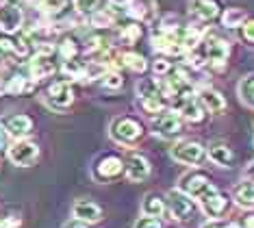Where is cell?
<instances>
[{
	"label": "cell",
	"mask_w": 254,
	"mask_h": 228,
	"mask_svg": "<svg viewBox=\"0 0 254 228\" xmlns=\"http://www.w3.org/2000/svg\"><path fill=\"white\" fill-rule=\"evenodd\" d=\"M143 137V126L139 120L135 118H118L111 122V139L118 142L120 146H135Z\"/></svg>",
	"instance_id": "obj_1"
},
{
	"label": "cell",
	"mask_w": 254,
	"mask_h": 228,
	"mask_svg": "<svg viewBox=\"0 0 254 228\" xmlns=\"http://www.w3.org/2000/svg\"><path fill=\"white\" fill-rule=\"evenodd\" d=\"M170 156L183 165H200L206 159V148L193 139H183L170 148Z\"/></svg>",
	"instance_id": "obj_2"
},
{
	"label": "cell",
	"mask_w": 254,
	"mask_h": 228,
	"mask_svg": "<svg viewBox=\"0 0 254 228\" xmlns=\"http://www.w3.org/2000/svg\"><path fill=\"white\" fill-rule=\"evenodd\" d=\"M7 159L18 167H28L39 159V146L31 139H15L7 148Z\"/></svg>",
	"instance_id": "obj_3"
},
{
	"label": "cell",
	"mask_w": 254,
	"mask_h": 228,
	"mask_svg": "<svg viewBox=\"0 0 254 228\" xmlns=\"http://www.w3.org/2000/svg\"><path fill=\"white\" fill-rule=\"evenodd\" d=\"M44 100L53 111H65L74 102V89L67 80H55L48 85L44 93Z\"/></svg>",
	"instance_id": "obj_4"
},
{
	"label": "cell",
	"mask_w": 254,
	"mask_h": 228,
	"mask_svg": "<svg viewBox=\"0 0 254 228\" xmlns=\"http://www.w3.org/2000/svg\"><path fill=\"white\" fill-rule=\"evenodd\" d=\"M200 207H202V213L209 220H219L230 211V198L224 191H219L217 187H213L211 191H206L200 198Z\"/></svg>",
	"instance_id": "obj_5"
},
{
	"label": "cell",
	"mask_w": 254,
	"mask_h": 228,
	"mask_svg": "<svg viewBox=\"0 0 254 228\" xmlns=\"http://www.w3.org/2000/svg\"><path fill=\"white\" fill-rule=\"evenodd\" d=\"M167 211L174 215V220H191L195 213V200L183 189H172L167 191Z\"/></svg>",
	"instance_id": "obj_6"
},
{
	"label": "cell",
	"mask_w": 254,
	"mask_h": 228,
	"mask_svg": "<svg viewBox=\"0 0 254 228\" xmlns=\"http://www.w3.org/2000/svg\"><path fill=\"white\" fill-rule=\"evenodd\" d=\"M181 131H183V118L176 113V111H161V113L154 115L152 133L157 137L172 139V137L181 135Z\"/></svg>",
	"instance_id": "obj_7"
},
{
	"label": "cell",
	"mask_w": 254,
	"mask_h": 228,
	"mask_svg": "<svg viewBox=\"0 0 254 228\" xmlns=\"http://www.w3.org/2000/svg\"><path fill=\"white\" fill-rule=\"evenodd\" d=\"M200 50L204 52L206 63H211L215 68H224L230 55V44L222 37H206L200 42Z\"/></svg>",
	"instance_id": "obj_8"
},
{
	"label": "cell",
	"mask_w": 254,
	"mask_h": 228,
	"mask_svg": "<svg viewBox=\"0 0 254 228\" xmlns=\"http://www.w3.org/2000/svg\"><path fill=\"white\" fill-rule=\"evenodd\" d=\"M213 187H215V183L211 180L209 174H204V172H189V174H185V176L181 178L178 189H183L185 194H189L193 200H200V198L204 196L206 191H211Z\"/></svg>",
	"instance_id": "obj_9"
},
{
	"label": "cell",
	"mask_w": 254,
	"mask_h": 228,
	"mask_svg": "<svg viewBox=\"0 0 254 228\" xmlns=\"http://www.w3.org/2000/svg\"><path fill=\"white\" fill-rule=\"evenodd\" d=\"M0 126L7 133V137L13 139H24L31 135L33 131V120L26 113H13V115H4L0 118Z\"/></svg>",
	"instance_id": "obj_10"
},
{
	"label": "cell",
	"mask_w": 254,
	"mask_h": 228,
	"mask_svg": "<svg viewBox=\"0 0 254 228\" xmlns=\"http://www.w3.org/2000/svg\"><path fill=\"white\" fill-rule=\"evenodd\" d=\"M124 172L132 183H143V180L150 176L152 167H150V161L143 154H139V152H128V156H126V161H124Z\"/></svg>",
	"instance_id": "obj_11"
},
{
	"label": "cell",
	"mask_w": 254,
	"mask_h": 228,
	"mask_svg": "<svg viewBox=\"0 0 254 228\" xmlns=\"http://www.w3.org/2000/svg\"><path fill=\"white\" fill-rule=\"evenodd\" d=\"M22 22H24V13L18 4L13 2H0V31L13 35L20 31Z\"/></svg>",
	"instance_id": "obj_12"
},
{
	"label": "cell",
	"mask_w": 254,
	"mask_h": 228,
	"mask_svg": "<svg viewBox=\"0 0 254 228\" xmlns=\"http://www.w3.org/2000/svg\"><path fill=\"white\" fill-rule=\"evenodd\" d=\"M124 172V161L118 154H105L96 161L94 165V176L98 180H113Z\"/></svg>",
	"instance_id": "obj_13"
},
{
	"label": "cell",
	"mask_w": 254,
	"mask_h": 228,
	"mask_svg": "<svg viewBox=\"0 0 254 228\" xmlns=\"http://www.w3.org/2000/svg\"><path fill=\"white\" fill-rule=\"evenodd\" d=\"M28 72H31L33 80H42L48 78L57 72V63L53 61V52H35L31 59V66H28Z\"/></svg>",
	"instance_id": "obj_14"
},
{
	"label": "cell",
	"mask_w": 254,
	"mask_h": 228,
	"mask_svg": "<svg viewBox=\"0 0 254 228\" xmlns=\"http://www.w3.org/2000/svg\"><path fill=\"white\" fill-rule=\"evenodd\" d=\"M219 11H222V2L219 0H191V13L202 24L217 20Z\"/></svg>",
	"instance_id": "obj_15"
},
{
	"label": "cell",
	"mask_w": 254,
	"mask_h": 228,
	"mask_svg": "<svg viewBox=\"0 0 254 228\" xmlns=\"http://www.w3.org/2000/svg\"><path fill=\"white\" fill-rule=\"evenodd\" d=\"M195 100L204 107V111H211V113H222V111L226 109V98L219 91L211 89V87H204V89L195 91Z\"/></svg>",
	"instance_id": "obj_16"
},
{
	"label": "cell",
	"mask_w": 254,
	"mask_h": 228,
	"mask_svg": "<svg viewBox=\"0 0 254 228\" xmlns=\"http://www.w3.org/2000/svg\"><path fill=\"white\" fill-rule=\"evenodd\" d=\"M72 213H74V218L85 222V224H96V222L102 220V209L91 200H78L74 204Z\"/></svg>",
	"instance_id": "obj_17"
},
{
	"label": "cell",
	"mask_w": 254,
	"mask_h": 228,
	"mask_svg": "<svg viewBox=\"0 0 254 228\" xmlns=\"http://www.w3.org/2000/svg\"><path fill=\"white\" fill-rule=\"evenodd\" d=\"M206 156H209L215 165H222V167H233L235 165V152L228 144H224V142L211 144L209 150H206Z\"/></svg>",
	"instance_id": "obj_18"
},
{
	"label": "cell",
	"mask_w": 254,
	"mask_h": 228,
	"mask_svg": "<svg viewBox=\"0 0 254 228\" xmlns=\"http://www.w3.org/2000/svg\"><path fill=\"white\" fill-rule=\"evenodd\" d=\"M178 115L185 120V122H191V124H198V122L204 120V107L195 100H187V102H183V104H178V111H176Z\"/></svg>",
	"instance_id": "obj_19"
},
{
	"label": "cell",
	"mask_w": 254,
	"mask_h": 228,
	"mask_svg": "<svg viewBox=\"0 0 254 228\" xmlns=\"http://www.w3.org/2000/svg\"><path fill=\"white\" fill-rule=\"evenodd\" d=\"M2 91L4 93H11V96H24V93L33 91V78L28 76H22V74H15L7 80V85H2Z\"/></svg>",
	"instance_id": "obj_20"
},
{
	"label": "cell",
	"mask_w": 254,
	"mask_h": 228,
	"mask_svg": "<svg viewBox=\"0 0 254 228\" xmlns=\"http://www.w3.org/2000/svg\"><path fill=\"white\" fill-rule=\"evenodd\" d=\"M141 211H143V215H150V218H163L165 211H167V204L161 196L148 194L141 202Z\"/></svg>",
	"instance_id": "obj_21"
},
{
	"label": "cell",
	"mask_w": 254,
	"mask_h": 228,
	"mask_svg": "<svg viewBox=\"0 0 254 228\" xmlns=\"http://www.w3.org/2000/svg\"><path fill=\"white\" fill-rule=\"evenodd\" d=\"M128 15L135 17L137 22H146V20H152L154 15V9H152V0H130L128 4Z\"/></svg>",
	"instance_id": "obj_22"
},
{
	"label": "cell",
	"mask_w": 254,
	"mask_h": 228,
	"mask_svg": "<svg viewBox=\"0 0 254 228\" xmlns=\"http://www.w3.org/2000/svg\"><path fill=\"white\" fill-rule=\"evenodd\" d=\"M235 202L244 209L254 207V180H244L239 187L235 189Z\"/></svg>",
	"instance_id": "obj_23"
},
{
	"label": "cell",
	"mask_w": 254,
	"mask_h": 228,
	"mask_svg": "<svg viewBox=\"0 0 254 228\" xmlns=\"http://www.w3.org/2000/svg\"><path fill=\"white\" fill-rule=\"evenodd\" d=\"M246 20H248L246 9H241V7H228V9H224V13H222V24L226 28H237L244 24Z\"/></svg>",
	"instance_id": "obj_24"
},
{
	"label": "cell",
	"mask_w": 254,
	"mask_h": 228,
	"mask_svg": "<svg viewBox=\"0 0 254 228\" xmlns=\"http://www.w3.org/2000/svg\"><path fill=\"white\" fill-rule=\"evenodd\" d=\"M120 59H122V63L126 68L132 70V72H137V74H141V72H146V70H148L146 57H141L139 52H132V50L122 52V55H120Z\"/></svg>",
	"instance_id": "obj_25"
},
{
	"label": "cell",
	"mask_w": 254,
	"mask_h": 228,
	"mask_svg": "<svg viewBox=\"0 0 254 228\" xmlns=\"http://www.w3.org/2000/svg\"><path fill=\"white\" fill-rule=\"evenodd\" d=\"M85 70H87V63L80 61L78 57H72V59L63 61V74L67 78H85Z\"/></svg>",
	"instance_id": "obj_26"
},
{
	"label": "cell",
	"mask_w": 254,
	"mask_h": 228,
	"mask_svg": "<svg viewBox=\"0 0 254 228\" xmlns=\"http://www.w3.org/2000/svg\"><path fill=\"white\" fill-rule=\"evenodd\" d=\"M141 24L139 22H128V24L120 26V39H122L124 44H137L141 39Z\"/></svg>",
	"instance_id": "obj_27"
},
{
	"label": "cell",
	"mask_w": 254,
	"mask_h": 228,
	"mask_svg": "<svg viewBox=\"0 0 254 228\" xmlns=\"http://www.w3.org/2000/svg\"><path fill=\"white\" fill-rule=\"evenodd\" d=\"M113 22H115V13L107 9H96L89 17V24L94 28H111Z\"/></svg>",
	"instance_id": "obj_28"
},
{
	"label": "cell",
	"mask_w": 254,
	"mask_h": 228,
	"mask_svg": "<svg viewBox=\"0 0 254 228\" xmlns=\"http://www.w3.org/2000/svg\"><path fill=\"white\" fill-rule=\"evenodd\" d=\"M239 98L244 104L254 109V74L246 76V78L239 83Z\"/></svg>",
	"instance_id": "obj_29"
},
{
	"label": "cell",
	"mask_w": 254,
	"mask_h": 228,
	"mask_svg": "<svg viewBox=\"0 0 254 228\" xmlns=\"http://www.w3.org/2000/svg\"><path fill=\"white\" fill-rule=\"evenodd\" d=\"M141 107H143V111H146L148 115H157V113H161V111H165L167 100L161 96V93H157V96L141 98Z\"/></svg>",
	"instance_id": "obj_30"
},
{
	"label": "cell",
	"mask_w": 254,
	"mask_h": 228,
	"mask_svg": "<svg viewBox=\"0 0 254 228\" xmlns=\"http://www.w3.org/2000/svg\"><path fill=\"white\" fill-rule=\"evenodd\" d=\"M159 91V85H157V78H143L137 83V96L141 98H150V96H157Z\"/></svg>",
	"instance_id": "obj_31"
},
{
	"label": "cell",
	"mask_w": 254,
	"mask_h": 228,
	"mask_svg": "<svg viewBox=\"0 0 254 228\" xmlns=\"http://www.w3.org/2000/svg\"><path fill=\"white\" fill-rule=\"evenodd\" d=\"M59 52H61L63 61H65V59H72V57H78V55H80V44H78L74 37H65V39L61 42V46H59Z\"/></svg>",
	"instance_id": "obj_32"
},
{
	"label": "cell",
	"mask_w": 254,
	"mask_h": 228,
	"mask_svg": "<svg viewBox=\"0 0 254 228\" xmlns=\"http://www.w3.org/2000/svg\"><path fill=\"white\" fill-rule=\"evenodd\" d=\"M102 85L107 87V89H120V87L124 85V78H122V74L120 72H115V70H109V72L102 76Z\"/></svg>",
	"instance_id": "obj_33"
},
{
	"label": "cell",
	"mask_w": 254,
	"mask_h": 228,
	"mask_svg": "<svg viewBox=\"0 0 254 228\" xmlns=\"http://www.w3.org/2000/svg\"><path fill=\"white\" fill-rule=\"evenodd\" d=\"M37 4L44 13H59L65 7V0H37Z\"/></svg>",
	"instance_id": "obj_34"
},
{
	"label": "cell",
	"mask_w": 254,
	"mask_h": 228,
	"mask_svg": "<svg viewBox=\"0 0 254 228\" xmlns=\"http://www.w3.org/2000/svg\"><path fill=\"white\" fill-rule=\"evenodd\" d=\"M98 2H100V0H74V9H76L78 13L91 15L98 9Z\"/></svg>",
	"instance_id": "obj_35"
},
{
	"label": "cell",
	"mask_w": 254,
	"mask_h": 228,
	"mask_svg": "<svg viewBox=\"0 0 254 228\" xmlns=\"http://www.w3.org/2000/svg\"><path fill=\"white\" fill-rule=\"evenodd\" d=\"M200 228H241V222L235 220H209L204 226Z\"/></svg>",
	"instance_id": "obj_36"
},
{
	"label": "cell",
	"mask_w": 254,
	"mask_h": 228,
	"mask_svg": "<svg viewBox=\"0 0 254 228\" xmlns=\"http://www.w3.org/2000/svg\"><path fill=\"white\" fill-rule=\"evenodd\" d=\"M15 55V39L0 37V57H13Z\"/></svg>",
	"instance_id": "obj_37"
},
{
	"label": "cell",
	"mask_w": 254,
	"mask_h": 228,
	"mask_svg": "<svg viewBox=\"0 0 254 228\" xmlns=\"http://www.w3.org/2000/svg\"><path fill=\"white\" fill-rule=\"evenodd\" d=\"M241 37H244L246 42L254 44V17H248L244 24H241Z\"/></svg>",
	"instance_id": "obj_38"
},
{
	"label": "cell",
	"mask_w": 254,
	"mask_h": 228,
	"mask_svg": "<svg viewBox=\"0 0 254 228\" xmlns=\"http://www.w3.org/2000/svg\"><path fill=\"white\" fill-rule=\"evenodd\" d=\"M132 228H163L161 226L159 218H150V215H143V218H139L135 222V226Z\"/></svg>",
	"instance_id": "obj_39"
},
{
	"label": "cell",
	"mask_w": 254,
	"mask_h": 228,
	"mask_svg": "<svg viewBox=\"0 0 254 228\" xmlns=\"http://www.w3.org/2000/svg\"><path fill=\"white\" fill-rule=\"evenodd\" d=\"M20 226H22L20 215H4V218H0V228H20Z\"/></svg>",
	"instance_id": "obj_40"
},
{
	"label": "cell",
	"mask_w": 254,
	"mask_h": 228,
	"mask_svg": "<svg viewBox=\"0 0 254 228\" xmlns=\"http://www.w3.org/2000/svg\"><path fill=\"white\" fill-rule=\"evenodd\" d=\"M152 70H154V74H157V76H165L172 70V63L167 59H157V61H154V66H152Z\"/></svg>",
	"instance_id": "obj_41"
},
{
	"label": "cell",
	"mask_w": 254,
	"mask_h": 228,
	"mask_svg": "<svg viewBox=\"0 0 254 228\" xmlns=\"http://www.w3.org/2000/svg\"><path fill=\"white\" fill-rule=\"evenodd\" d=\"M63 228H89L87 224H85V222H80V220H70V222H65V224H63Z\"/></svg>",
	"instance_id": "obj_42"
},
{
	"label": "cell",
	"mask_w": 254,
	"mask_h": 228,
	"mask_svg": "<svg viewBox=\"0 0 254 228\" xmlns=\"http://www.w3.org/2000/svg\"><path fill=\"white\" fill-rule=\"evenodd\" d=\"M241 228H254V213L246 215L244 222H241Z\"/></svg>",
	"instance_id": "obj_43"
},
{
	"label": "cell",
	"mask_w": 254,
	"mask_h": 228,
	"mask_svg": "<svg viewBox=\"0 0 254 228\" xmlns=\"http://www.w3.org/2000/svg\"><path fill=\"white\" fill-rule=\"evenodd\" d=\"M4 148H7V133L0 126V152H4Z\"/></svg>",
	"instance_id": "obj_44"
},
{
	"label": "cell",
	"mask_w": 254,
	"mask_h": 228,
	"mask_svg": "<svg viewBox=\"0 0 254 228\" xmlns=\"http://www.w3.org/2000/svg\"><path fill=\"white\" fill-rule=\"evenodd\" d=\"M130 0H111V4H115V7H126Z\"/></svg>",
	"instance_id": "obj_45"
},
{
	"label": "cell",
	"mask_w": 254,
	"mask_h": 228,
	"mask_svg": "<svg viewBox=\"0 0 254 228\" xmlns=\"http://www.w3.org/2000/svg\"><path fill=\"white\" fill-rule=\"evenodd\" d=\"M248 176H250V178L254 180V163H252V165H250V167H248Z\"/></svg>",
	"instance_id": "obj_46"
},
{
	"label": "cell",
	"mask_w": 254,
	"mask_h": 228,
	"mask_svg": "<svg viewBox=\"0 0 254 228\" xmlns=\"http://www.w3.org/2000/svg\"><path fill=\"white\" fill-rule=\"evenodd\" d=\"M22 2H37V0H22Z\"/></svg>",
	"instance_id": "obj_47"
},
{
	"label": "cell",
	"mask_w": 254,
	"mask_h": 228,
	"mask_svg": "<svg viewBox=\"0 0 254 228\" xmlns=\"http://www.w3.org/2000/svg\"><path fill=\"white\" fill-rule=\"evenodd\" d=\"M0 93H2V85H0Z\"/></svg>",
	"instance_id": "obj_48"
}]
</instances>
